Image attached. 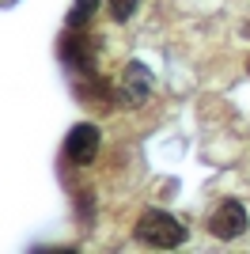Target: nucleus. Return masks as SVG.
Segmentation results:
<instances>
[{
    "mask_svg": "<svg viewBox=\"0 0 250 254\" xmlns=\"http://www.w3.org/2000/svg\"><path fill=\"white\" fill-rule=\"evenodd\" d=\"M133 239L140 247H156V251H175L182 239H186V224L175 220L171 212L163 209H148L133 228Z\"/></svg>",
    "mask_w": 250,
    "mask_h": 254,
    "instance_id": "nucleus-1",
    "label": "nucleus"
},
{
    "mask_svg": "<svg viewBox=\"0 0 250 254\" xmlns=\"http://www.w3.org/2000/svg\"><path fill=\"white\" fill-rule=\"evenodd\" d=\"M247 224H250V216H247V205L243 201H220L216 205V212L208 216V235L212 239H224V243H231V239H239L243 232H247Z\"/></svg>",
    "mask_w": 250,
    "mask_h": 254,
    "instance_id": "nucleus-2",
    "label": "nucleus"
},
{
    "mask_svg": "<svg viewBox=\"0 0 250 254\" xmlns=\"http://www.w3.org/2000/svg\"><path fill=\"white\" fill-rule=\"evenodd\" d=\"M152 87H156V76L144 61H129L122 72V87H118V99L125 106H144L152 99Z\"/></svg>",
    "mask_w": 250,
    "mask_h": 254,
    "instance_id": "nucleus-3",
    "label": "nucleus"
},
{
    "mask_svg": "<svg viewBox=\"0 0 250 254\" xmlns=\"http://www.w3.org/2000/svg\"><path fill=\"white\" fill-rule=\"evenodd\" d=\"M99 144H103L99 126L80 122V126H72V129H68V137H64V156L72 159L76 167H87V163H95V156H99Z\"/></svg>",
    "mask_w": 250,
    "mask_h": 254,
    "instance_id": "nucleus-4",
    "label": "nucleus"
},
{
    "mask_svg": "<svg viewBox=\"0 0 250 254\" xmlns=\"http://www.w3.org/2000/svg\"><path fill=\"white\" fill-rule=\"evenodd\" d=\"M61 61L68 64V68H76V72H91V68H95V42H91V34L68 27V34L61 38Z\"/></svg>",
    "mask_w": 250,
    "mask_h": 254,
    "instance_id": "nucleus-5",
    "label": "nucleus"
},
{
    "mask_svg": "<svg viewBox=\"0 0 250 254\" xmlns=\"http://www.w3.org/2000/svg\"><path fill=\"white\" fill-rule=\"evenodd\" d=\"M95 11H99V0H76L72 11H68V27H72V31H87V23L95 19Z\"/></svg>",
    "mask_w": 250,
    "mask_h": 254,
    "instance_id": "nucleus-6",
    "label": "nucleus"
},
{
    "mask_svg": "<svg viewBox=\"0 0 250 254\" xmlns=\"http://www.w3.org/2000/svg\"><path fill=\"white\" fill-rule=\"evenodd\" d=\"M136 4H140V0H106V8H110L114 23H125V19H133Z\"/></svg>",
    "mask_w": 250,
    "mask_h": 254,
    "instance_id": "nucleus-7",
    "label": "nucleus"
},
{
    "mask_svg": "<svg viewBox=\"0 0 250 254\" xmlns=\"http://www.w3.org/2000/svg\"><path fill=\"white\" fill-rule=\"evenodd\" d=\"M243 38H250V19H247V23H243Z\"/></svg>",
    "mask_w": 250,
    "mask_h": 254,
    "instance_id": "nucleus-8",
    "label": "nucleus"
},
{
    "mask_svg": "<svg viewBox=\"0 0 250 254\" xmlns=\"http://www.w3.org/2000/svg\"><path fill=\"white\" fill-rule=\"evenodd\" d=\"M247 72H250V53H247Z\"/></svg>",
    "mask_w": 250,
    "mask_h": 254,
    "instance_id": "nucleus-9",
    "label": "nucleus"
}]
</instances>
